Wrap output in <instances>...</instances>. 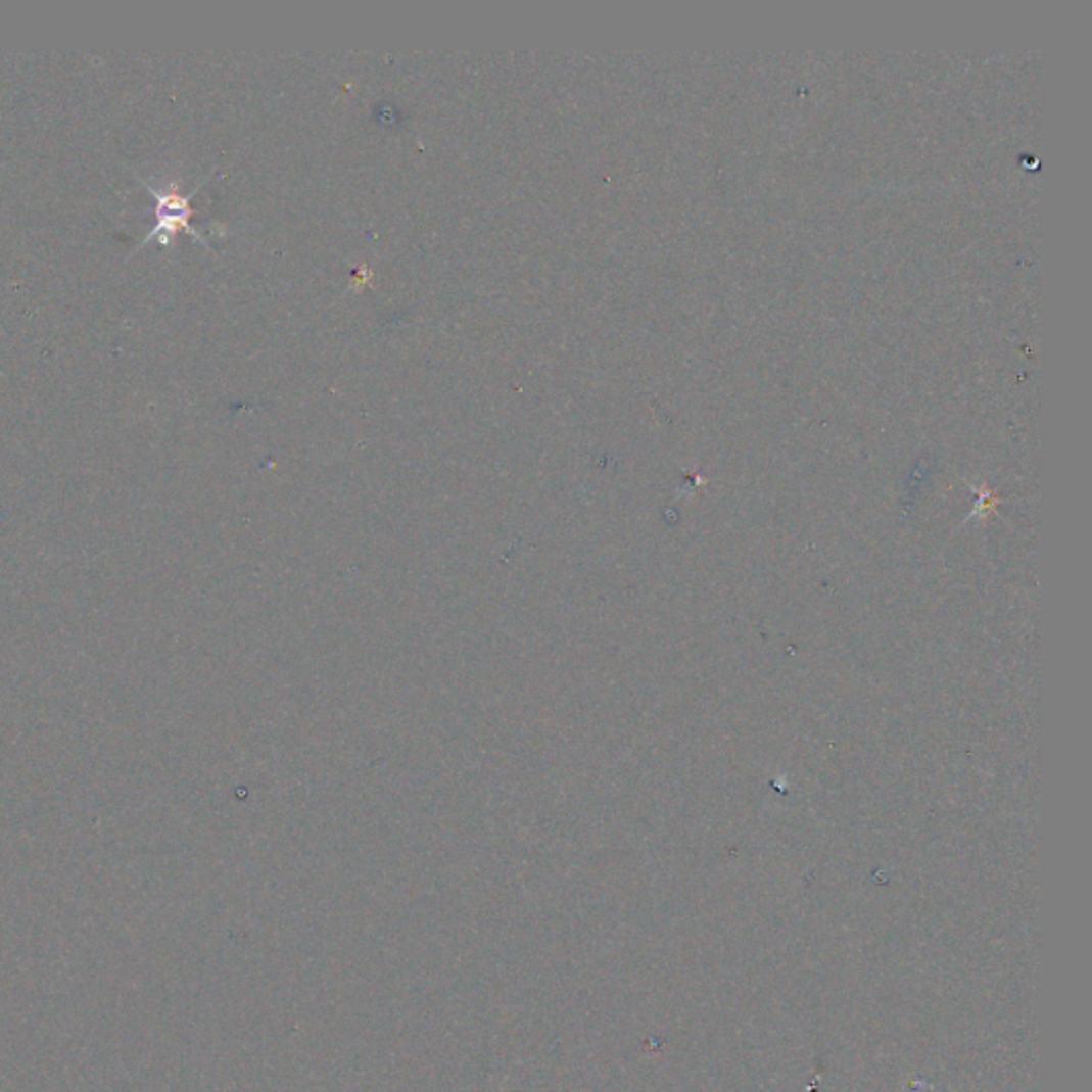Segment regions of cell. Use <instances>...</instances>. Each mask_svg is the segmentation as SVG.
<instances>
[{"label": "cell", "instance_id": "cell-1", "mask_svg": "<svg viewBox=\"0 0 1092 1092\" xmlns=\"http://www.w3.org/2000/svg\"><path fill=\"white\" fill-rule=\"evenodd\" d=\"M145 188H148V192L152 194V199H154V221L156 223H154L152 231L145 235V239L141 241L137 248L145 246L148 241H158V244L169 246L180 231L190 233L194 239L201 241V244H205L203 235L190 225V218L194 216L190 199H192V194H197V190H192L190 194H182L178 184H169L164 188L145 184Z\"/></svg>", "mask_w": 1092, "mask_h": 1092}]
</instances>
